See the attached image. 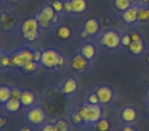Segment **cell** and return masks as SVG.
<instances>
[{
	"mask_svg": "<svg viewBox=\"0 0 149 131\" xmlns=\"http://www.w3.org/2000/svg\"><path fill=\"white\" fill-rule=\"evenodd\" d=\"M41 57H42V52L39 50H34V60L36 62H41Z\"/></svg>",
	"mask_w": 149,
	"mask_h": 131,
	"instance_id": "obj_35",
	"label": "cell"
},
{
	"mask_svg": "<svg viewBox=\"0 0 149 131\" xmlns=\"http://www.w3.org/2000/svg\"><path fill=\"white\" fill-rule=\"evenodd\" d=\"M35 18L39 22L40 27L43 28V29H48L58 21L56 11L53 9V7L49 6V5L42 8L41 11H39Z\"/></svg>",
	"mask_w": 149,
	"mask_h": 131,
	"instance_id": "obj_4",
	"label": "cell"
},
{
	"mask_svg": "<svg viewBox=\"0 0 149 131\" xmlns=\"http://www.w3.org/2000/svg\"><path fill=\"white\" fill-rule=\"evenodd\" d=\"M19 131H32V129L29 128V127H23Z\"/></svg>",
	"mask_w": 149,
	"mask_h": 131,
	"instance_id": "obj_40",
	"label": "cell"
},
{
	"mask_svg": "<svg viewBox=\"0 0 149 131\" xmlns=\"http://www.w3.org/2000/svg\"><path fill=\"white\" fill-rule=\"evenodd\" d=\"M149 21V8L148 7H140L138 11V22L146 23Z\"/></svg>",
	"mask_w": 149,
	"mask_h": 131,
	"instance_id": "obj_23",
	"label": "cell"
},
{
	"mask_svg": "<svg viewBox=\"0 0 149 131\" xmlns=\"http://www.w3.org/2000/svg\"><path fill=\"white\" fill-rule=\"evenodd\" d=\"M11 98V89L7 86L0 87V102L5 104Z\"/></svg>",
	"mask_w": 149,
	"mask_h": 131,
	"instance_id": "obj_21",
	"label": "cell"
},
{
	"mask_svg": "<svg viewBox=\"0 0 149 131\" xmlns=\"http://www.w3.org/2000/svg\"><path fill=\"white\" fill-rule=\"evenodd\" d=\"M78 89V82L74 78H70L63 83L62 86V92L64 94H72L76 92Z\"/></svg>",
	"mask_w": 149,
	"mask_h": 131,
	"instance_id": "obj_14",
	"label": "cell"
},
{
	"mask_svg": "<svg viewBox=\"0 0 149 131\" xmlns=\"http://www.w3.org/2000/svg\"><path fill=\"white\" fill-rule=\"evenodd\" d=\"M72 69L76 72H83L88 67V60L82 54H78V55L74 56L70 62Z\"/></svg>",
	"mask_w": 149,
	"mask_h": 131,
	"instance_id": "obj_8",
	"label": "cell"
},
{
	"mask_svg": "<svg viewBox=\"0 0 149 131\" xmlns=\"http://www.w3.org/2000/svg\"><path fill=\"white\" fill-rule=\"evenodd\" d=\"M132 43V38H131V35L129 34H125L122 37V44L126 47H129L130 44Z\"/></svg>",
	"mask_w": 149,
	"mask_h": 131,
	"instance_id": "obj_30",
	"label": "cell"
},
{
	"mask_svg": "<svg viewBox=\"0 0 149 131\" xmlns=\"http://www.w3.org/2000/svg\"><path fill=\"white\" fill-rule=\"evenodd\" d=\"M37 68H38L37 62H36L35 60H30L27 64H25V66L22 68V70H23V72L26 74H32L37 70Z\"/></svg>",
	"mask_w": 149,
	"mask_h": 131,
	"instance_id": "obj_25",
	"label": "cell"
},
{
	"mask_svg": "<svg viewBox=\"0 0 149 131\" xmlns=\"http://www.w3.org/2000/svg\"><path fill=\"white\" fill-rule=\"evenodd\" d=\"M0 121H1V123H0V127H3L5 125V122H6V120H5L3 117H1V118H0Z\"/></svg>",
	"mask_w": 149,
	"mask_h": 131,
	"instance_id": "obj_39",
	"label": "cell"
},
{
	"mask_svg": "<svg viewBox=\"0 0 149 131\" xmlns=\"http://www.w3.org/2000/svg\"><path fill=\"white\" fill-rule=\"evenodd\" d=\"M81 54L84 55L88 60H91L96 55V48L93 44L87 43L81 48Z\"/></svg>",
	"mask_w": 149,
	"mask_h": 131,
	"instance_id": "obj_16",
	"label": "cell"
},
{
	"mask_svg": "<svg viewBox=\"0 0 149 131\" xmlns=\"http://www.w3.org/2000/svg\"><path fill=\"white\" fill-rule=\"evenodd\" d=\"M147 62H148V64H149V54H148V56H147Z\"/></svg>",
	"mask_w": 149,
	"mask_h": 131,
	"instance_id": "obj_44",
	"label": "cell"
},
{
	"mask_svg": "<svg viewBox=\"0 0 149 131\" xmlns=\"http://www.w3.org/2000/svg\"><path fill=\"white\" fill-rule=\"evenodd\" d=\"M22 106H23V104H22V102H21V99H17V98H13V97H11L8 102H5V109L11 113L17 112V111L21 109Z\"/></svg>",
	"mask_w": 149,
	"mask_h": 131,
	"instance_id": "obj_18",
	"label": "cell"
},
{
	"mask_svg": "<svg viewBox=\"0 0 149 131\" xmlns=\"http://www.w3.org/2000/svg\"><path fill=\"white\" fill-rule=\"evenodd\" d=\"M100 43L108 49H116L122 43V38L116 31H107L102 35Z\"/></svg>",
	"mask_w": 149,
	"mask_h": 131,
	"instance_id": "obj_6",
	"label": "cell"
},
{
	"mask_svg": "<svg viewBox=\"0 0 149 131\" xmlns=\"http://www.w3.org/2000/svg\"><path fill=\"white\" fill-rule=\"evenodd\" d=\"M70 35H72V30L68 26H60L56 30V36L60 40H68L70 37Z\"/></svg>",
	"mask_w": 149,
	"mask_h": 131,
	"instance_id": "obj_20",
	"label": "cell"
},
{
	"mask_svg": "<svg viewBox=\"0 0 149 131\" xmlns=\"http://www.w3.org/2000/svg\"><path fill=\"white\" fill-rule=\"evenodd\" d=\"M78 112L81 114L83 122L90 124L98 122L102 117V110L98 104H85L81 109H79Z\"/></svg>",
	"mask_w": 149,
	"mask_h": 131,
	"instance_id": "obj_2",
	"label": "cell"
},
{
	"mask_svg": "<svg viewBox=\"0 0 149 131\" xmlns=\"http://www.w3.org/2000/svg\"><path fill=\"white\" fill-rule=\"evenodd\" d=\"M59 131H68V124L64 120H59L56 122Z\"/></svg>",
	"mask_w": 149,
	"mask_h": 131,
	"instance_id": "obj_29",
	"label": "cell"
},
{
	"mask_svg": "<svg viewBox=\"0 0 149 131\" xmlns=\"http://www.w3.org/2000/svg\"><path fill=\"white\" fill-rule=\"evenodd\" d=\"M72 13H82L87 9L88 2L87 0H72Z\"/></svg>",
	"mask_w": 149,
	"mask_h": 131,
	"instance_id": "obj_17",
	"label": "cell"
},
{
	"mask_svg": "<svg viewBox=\"0 0 149 131\" xmlns=\"http://www.w3.org/2000/svg\"><path fill=\"white\" fill-rule=\"evenodd\" d=\"M122 131H136L135 130L133 127H131V126H126V127H124V128L122 129Z\"/></svg>",
	"mask_w": 149,
	"mask_h": 131,
	"instance_id": "obj_38",
	"label": "cell"
},
{
	"mask_svg": "<svg viewBox=\"0 0 149 131\" xmlns=\"http://www.w3.org/2000/svg\"><path fill=\"white\" fill-rule=\"evenodd\" d=\"M72 121L74 124H80V123L83 122V118H82L81 114L79 112H76L72 115Z\"/></svg>",
	"mask_w": 149,
	"mask_h": 131,
	"instance_id": "obj_28",
	"label": "cell"
},
{
	"mask_svg": "<svg viewBox=\"0 0 149 131\" xmlns=\"http://www.w3.org/2000/svg\"><path fill=\"white\" fill-rule=\"evenodd\" d=\"M120 116L126 123H133L137 119V112L132 106H127L122 111Z\"/></svg>",
	"mask_w": 149,
	"mask_h": 131,
	"instance_id": "obj_13",
	"label": "cell"
},
{
	"mask_svg": "<svg viewBox=\"0 0 149 131\" xmlns=\"http://www.w3.org/2000/svg\"><path fill=\"white\" fill-rule=\"evenodd\" d=\"M0 23H1V27L5 31H10L13 27H15V18L13 15L7 13H3L0 18Z\"/></svg>",
	"mask_w": 149,
	"mask_h": 131,
	"instance_id": "obj_11",
	"label": "cell"
},
{
	"mask_svg": "<svg viewBox=\"0 0 149 131\" xmlns=\"http://www.w3.org/2000/svg\"><path fill=\"white\" fill-rule=\"evenodd\" d=\"M110 122L107 119H100L95 123V131H109Z\"/></svg>",
	"mask_w": 149,
	"mask_h": 131,
	"instance_id": "obj_22",
	"label": "cell"
},
{
	"mask_svg": "<svg viewBox=\"0 0 149 131\" xmlns=\"http://www.w3.org/2000/svg\"><path fill=\"white\" fill-rule=\"evenodd\" d=\"M138 11L139 7L137 5H133L127 11H123L122 18L127 24H134L138 21Z\"/></svg>",
	"mask_w": 149,
	"mask_h": 131,
	"instance_id": "obj_9",
	"label": "cell"
},
{
	"mask_svg": "<svg viewBox=\"0 0 149 131\" xmlns=\"http://www.w3.org/2000/svg\"><path fill=\"white\" fill-rule=\"evenodd\" d=\"M42 131H59L56 124H46L42 128Z\"/></svg>",
	"mask_w": 149,
	"mask_h": 131,
	"instance_id": "obj_33",
	"label": "cell"
},
{
	"mask_svg": "<svg viewBox=\"0 0 149 131\" xmlns=\"http://www.w3.org/2000/svg\"><path fill=\"white\" fill-rule=\"evenodd\" d=\"M28 120L35 125H41L45 122L46 113L41 106H35L28 112Z\"/></svg>",
	"mask_w": 149,
	"mask_h": 131,
	"instance_id": "obj_7",
	"label": "cell"
},
{
	"mask_svg": "<svg viewBox=\"0 0 149 131\" xmlns=\"http://www.w3.org/2000/svg\"><path fill=\"white\" fill-rule=\"evenodd\" d=\"M0 64L1 67L5 68V67H9L11 66V58L9 56L5 55V54L1 53V57H0Z\"/></svg>",
	"mask_w": 149,
	"mask_h": 131,
	"instance_id": "obj_26",
	"label": "cell"
},
{
	"mask_svg": "<svg viewBox=\"0 0 149 131\" xmlns=\"http://www.w3.org/2000/svg\"><path fill=\"white\" fill-rule=\"evenodd\" d=\"M84 30L87 31V33L90 36L96 35V34L99 32L100 30V26L99 23L96 19H89L86 21L85 25H84Z\"/></svg>",
	"mask_w": 149,
	"mask_h": 131,
	"instance_id": "obj_12",
	"label": "cell"
},
{
	"mask_svg": "<svg viewBox=\"0 0 149 131\" xmlns=\"http://www.w3.org/2000/svg\"><path fill=\"white\" fill-rule=\"evenodd\" d=\"M88 102H89V104H98V102H99V97H98L97 93H92L89 95V97H88Z\"/></svg>",
	"mask_w": 149,
	"mask_h": 131,
	"instance_id": "obj_32",
	"label": "cell"
},
{
	"mask_svg": "<svg viewBox=\"0 0 149 131\" xmlns=\"http://www.w3.org/2000/svg\"><path fill=\"white\" fill-rule=\"evenodd\" d=\"M80 36H81L82 38H84V39H85V38H88V37H89L90 35L87 33V31L83 30V31H81V33H80Z\"/></svg>",
	"mask_w": 149,
	"mask_h": 131,
	"instance_id": "obj_37",
	"label": "cell"
},
{
	"mask_svg": "<svg viewBox=\"0 0 149 131\" xmlns=\"http://www.w3.org/2000/svg\"><path fill=\"white\" fill-rule=\"evenodd\" d=\"M11 58V66L17 68H22L25 66L30 60H34V51L28 49V48H23L15 52L13 55L10 56Z\"/></svg>",
	"mask_w": 149,
	"mask_h": 131,
	"instance_id": "obj_5",
	"label": "cell"
},
{
	"mask_svg": "<svg viewBox=\"0 0 149 131\" xmlns=\"http://www.w3.org/2000/svg\"><path fill=\"white\" fill-rule=\"evenodd\" d=\"M131 1V3H132V5H134V4H136L137 2H138L139 0H130Z\"/></svg>",
	"mask_w": 149,
	"mask_h": 131,
	"instance_id": "obj_42",
	"label": "cell"
},
{
	"mask_svg": "<svg viewBox=\"0 0 149 131\" xmlns=\"http://www.w3.org/2000/svg\"><path fill=\"white\" fill-rule=\"evenodd\" d=\"M21 102L25 108H29V106H33V104L35 102V94L29 90H25L22 93Z\"/></svg>",
	"mask_w": 149,
	"mask_h": 131,
	"instance_id": "obj_15",
	"label": "cell"
},
{
	"mask_svg": "<svg viewBox=\"0 0 149 131\" xmlns=\"http://www.w3.org/2000/svg\"><path fill=\"white\" fill-rule=\"evenodd\" d=\"M131 38H132V41H138V40H142L138 33L134 32V33L131 34Z\"/></svg>",
	"mask_w": 149,
	"mask_h": 131,
	"instance_id": "obj_36",
	"label": "cell"
},
{
	"mask_svg": "<svg viewBox=\"0 0 149 131\" xmlns=\"http://www.w3.org/2000/svg\"><path fill=\"white\" fill-rule=\"evenodd\" d=\"M141 2L143 4H149V0H141Z\"/></svg>",
	"mask_w": 149,
	"mask_h": 131,
	"instance_id": "obj_41",
	"label": "cell"
},
{
	"mask_svg": "<svg viewBox=\"0 0 149 131\" xmlns=\"http://www.w3.org/2000/svg\"><path fill=\"white\" fill-rule=\"evenodd\" d=\"M40 24L36 18H29L22 24V34L28 41H35L40 36Z\"/></svg>",
	"mask_w": 149,
	"mask_h": 131,
	"instance_id": "obj_1",
	"label": "cell"
},
{
	"mask_svg": "<svg viewBox=\"0 0 149 131\" xmlns=\"http://www.w3.org/2000/svg\"><path fill=\"white\" fill-rule=\"evenodd\" d=\"M64 57L53 49H46L42 51L41 64L48 69L62 67L64 64Z\"/></svg>",
	"mask_w": 149,
	"mask_h": 131,
	"instance_id": "obj_3",
	"label": "cell"
},
{
	"mask_svg": "<svg viewBox=\"0 0 149 131\" xmlns=\"http://www.w3.org/2000/svg\"><path fill=\"white\" fill-rule=\"evenodd\" d=\"M98 97H99V102L101 104H108L110 100L112 99L113 96V92H112L111 88L107 87V86H101L97 89L96 91Z\"/></svg>",
	"mask_w": 149,
	"mask_h": 131,
	"instance_id": "obj_10",
	"label": "cell"
},
{
	"mask_svg": "<svg viewBox=\"0 0 149 131\" xmlns=\"http://www.w3.org/2000/svg\"><path fill=\"white\" fill-rule=\"evenodd\" d=\"M63 11L66 13H72V0H66L63 3Z\"/></svg>",
	"mask_w": 149,
	"mask_h": 131,
	"instance_id": "obj_31",
	"label": "cell"
},
{
	"mask_svg": "<svg viewBox=\"0 0 149 131\" xmlns=\"http://www.w3.org/2000/svg\"><path fill=\"white\" fill-rule=\"evenodd\" d=\"M22 93H23V91H21L19 88H13V89H11V97L13 98L21 99Z\"/></svg>",
	"mask_w": 149,
	"mask_h": 131,
	"instance_id": "obj_34",
	"label": "cell"
},
{
	"mask_svg": "<svg viewBox=\"0 0 149 131\" xmlns=\"http://www.w3.org/2000/svg\"><path fill=\"white\" fill-rule=\"evenodd\" d=\"M7 1H9V2H15V1H17V0H7Z\"/></svg>",
	"mask_w": 149,
	"mask_h": 131,
	"instance_id": "obj_43",
	"label": "cell"
},
{
	"mask_svg": "<svg viewBox=\"0 0 149 131\" xmlns=\"http://www.w3.org/2000/svg\"><path fill=\"white\" fill-rule=\"evenodd\" d=\"M63 3L62 1H60V0H55V1H53L51 4V6L53 7V9L56 11V13H61V11H63Z\"/></svg>",
	"mask_w": 149,
	"mask_h": 131,
	"instance_id": "obj_27",
	"label": "cell"
},
{
	"mask_svg": "<svg viewBox=\"0 0 149 131\" xmlns=\"http://www.w3.org/2000/svg\"><path fill=\"white\" fill-rule=\"evenodd\" d=\"M114 5L120 11H125L132 6L130 0H114Z\"/></svg>",
	"mask_w": 149,
	"mask_h": 131,
	"instance_id": "obj_24",
	"label": "cell"
},
{
	"mask_svg": "<svg viewBox=\"0 0 149 131\" xmlns=\"http://www.w3.org/2000/svg\"><path fill=\"white\" fill-rule=\"evenodd\" d=\"M129 50L132 52L133 54H141L144 51V43L142 40H138V41H132V43L129 46Z\"/></svg>",
	"mask_w": 149,
	"mask_h": 131,
	"instance_id": "obj_19",
	"label": "cell"
}]
</instances>
